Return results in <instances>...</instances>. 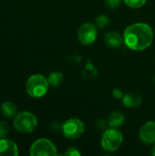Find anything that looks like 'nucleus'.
<instances>
[{"label": "nucleus", "instance_id": "nucleus-1", "mask_svg": "<svg viewBox=\"0 0 155 156\" xmlns=\"http://www.w3.org/2000/svg\"><path fill=\"white\" fill-rule=\"evenodd\" d=\"M153 28L146 23H134L128 26L123 33V41L132 50L139 51L148 48L153 41Z\"/></svg>", "mask_w": 155, "mask_h": 156}, {"label": "nucleus", "instance_id": "nucleus-17", "mask_svg": "<svg viewBox=\"0 0 155 156\" xmlns=\"http://www.w3.org/2000/svg\"><path fill=\"white\" fill-rule=\"evenodd\" d=\"M9 133V125L5 122H0V139L5 138Z\"/></svg>", "mask_w": 155, "mask_h": 156}, {"label": "nucleus", "instance_id": "nucleus-13", "mask_svg": "<svg viewBox=\"0 0 155 156\" xmlns=\"http://www.w3.org/2000/svg\"><path fill=\"white\" fill-rule=\"evenodd\" d=\"M16 111H17V108H16V104L12 101H5L1 105L2 115L5 116L7 118L15 116L16 114Z\"/></svg>", "mask_w": 155, "mask_h": 156}, {"label": "nucleus", "instance_id": "nucleus-6", "mask_svg": "<svg viewBox=\"0 0 155 156\" xmlns=\"http://www.w3.org/2000/svg\"><path fill=\"white\" fill-rule=\"evenodd\" d=\"M85 132L84 122L78 118L67 120L62 125V133L69 139H78Z\"/></svg>", "mask_w": 155, "mask_h": 156}, {"label": "nucleus", "instance_id": "nucleus-14", "mask_svg": "<svg viewBox=\"0 0 155 156\" xmlns=\"http://www.w3.org/2000/svg\"><path fill=\"white\" fill-rule=\"evenodd\" d=\"M48 84L49 86H52V87H58L60 86L63 81H64V77H63V74L61 72H58V71H54V72H51L48 77Z\"/></svg>", "mask_w": 155, "mask_h": 156}, {"label": "nucleus", "instance_id": "nucleus-21", "mask_svg": "<svg viewBox=\"0 0 155 156\" xmlns=\"http://www.w3.org/2000/svg\"><path fill=\"white\" fill-rule=\"evenodd\" d=\"M153 144H154V145H153V148H152V154L155 156V143Z\"/></svg>", "mask_w": 155, "mask_h": 156}, {"label": "nucleus", "instance_id": "nucleus-12", "mask_svg": "<svg viewBox=\"0 0 155 156\" xmlns=\"http://www.w3.org/2000/svg\"><path fill=\"white\" fill-rule=\"evenodd\" d=\"M125 122V116L121 112H113L108 118V123L112 128L121 127Z\"/></svg>", "mask_w": 155, "mask_h": 156}, {"label": "nucleus", "instance_id": "nucleus-9", "mask_svg": "<svg viewBox=\"0 0 155 156\" xmlns=\"http://www.w3.org/2000/svg\"><path fill=\"white\" fill-rule=\"evenodd\" d=\"M19 154L17 145L11 140L0 139V156H17Z\"/></svg>", "mask_w": 155, "mask_h": 156}, {"label": "nucleus", "instance_id": "nucleus-18", "mask_svg": "<svg viewBox=\"0 0 155 156\" xmlns=\"http://www.w3.org/2000/svg\"><path fill=\"white\" fill-rule=\"evenodd\" d=\"M122 3V0H105V4L110 8H116Z\"/></svg>", "mask_w": 155, "mask_h": 156}, {"label": "nucleus", "instance_id": "nucleus-20", "mask_svg": "<svg viewBox=\"0 0 155 156\" xmlns=\"http://www.w3.org/2000/svg\"><path fill=\"white\" fill-rule=\"evenodd\" d=\"M112 96L115 99H122L124 94H123V92L120 89H114L113 91H112Z\"/></svg>", "mask_w": 155, "mask_h": 156}, {"label": "nucleus", "instance_id": "nucleus-15", "mask_svg": "<svg viewBox=\"0 0 155 156\" xmlns=\"http://www.w3.org/2000/svg\"><path fill=\"white\" fill-rule=\"evenodd\" d=\"M124 2L132 8H140L145 5L147 0H124Z\"/></svg>", "mask_w": 155, "mask_h": 156}, {"label": "nucleus", "instance_id": "nucleus-4", "mask_svg": "<svg viewBox=\"0 0 155 156\" xmlns=\"http://www.w3.org/2000/svg\"><path fill=\"white\" fill-rule=\"evenodd\" d=\"M37 126V117L29 112H20L16 114L14 119V127L19 133H31Z\"/></svg>", "mask_w": 155, "mask_h": 156}, {"label": "nucleus", "instance_id": "nucleus-5", "mask_svg": "<svg viewBox=\"0 0 155 156\" xmlns=\"http://www.w3.org/2000/svg\"><path fill=\"white\" fill-rule=\"evenodd\" d=\"M29 154L31 156H55L58 152L55 144L50 140L40 138L32 144Z\"/></svg>", "mask_w": 155, "mask_h": 156}, {"label": "nucleus", "instance_id": "nucleus-16", "mask_svg": "<svg viewBox=\"0 0 155 156\" xmlns=\"http://www.w3.org/2000/svg\"><path fill=\"white\" fill-rule=\"evenodd\" d=\"M110 22V19L107 16L105 15H100L96 18V24L99 27H105Z\"/></svg>", "mask_w": 155, "mask_h": 156}, {"label": "nucleus", "instance_id": "nucleus-11", "mask_svg": "<svg viewBox=\"0 0 155 156\" xmlns=\"http://www.w3.org/2000/svg\"><path fill=\"white\" fill-rule=\"evenodd\" d=\"M105 42L110 48H116L121 47L124 41H123V37L119 33L112 31V32H109L105 36Z\"/></svg>", "mask_w": 155, "mask_h": 156}, {"label": "nucleus", "instance_id": "nucleus-10", "mask_svg": "<svg viewBox=\"0 0 155 156\" xmlns=\"http://www.w3.org/2000/svg\"><path fill=\"white\" fill-rule=\"evenodd\" d=\"M122 100L123 105L127 108H137L142 104V97L136 93H127Z\"/></svg>", "mask_w": 155, "mask_h": 156}, {"label": "nucleus", "instance_id": "nucleus-3", "mask_svg": "<svg viewBox=\"0 0 155 156\" xmlns=\"http://www.w3.org/2000/svg\"><path fill=\"white\" fill-rule=\"evenodd\" d=\"M123 142V135L118 128H110L106 130L100 139V144L104 151L106 152H115L118 151Z\"/></svg>", "mask_w": 155, "mask_h": 156}, {"label": "nucleus", "instance_id": "nucleus-19", "mask_svg": "<svg viewBox=\"0 0 155 156\" xmlns=\"http://www.w3.org/2000/svg\"><path fill=\"white\" fill-rule=\"evenodd\" d=\"M81 154H80V152L77 149V148H75V147H70L66 153H65V155H68V156H79Z\"/></svg>", "mask_w": 155, "mask_h": 156}, {"label": "nucleus", "instance_id": "nucleus-7", "mask_svg": "<svg viewBox=\"0 0 155 156\" xmlns=\"http://www.w3.org/2000/svg\"><path fill=\"white\" fill-rule=\"evenodd\" d=\"M98 36L97 28L92 23H84L80 26L78 31V38L83 45L92 44Z\"/></svg>", "mask_w": 155, "mask_h": 156}, {"label": "nucleus", "instance_id": "nucleus-2", "mask_svg": "<svg viewBox=\"0 0 155 156\" xmlns=\"http://www.w3.org/2000/svg\"><path fill=\"white\" fill-rule=\"evenodd\" d=\"M48 81L41 74H34L30 76L26 82V90L32 98H41L48 90Z\"/></svg>", "mask_w": 155, "mask_h": 156}, {"label": "nucleus", "instance_id": "nucleus-8", "mask_svg": "<svg viewBox=\"0 0 155 156\" xmlns=\"http://www.w3.org/2000/svg\"><path fill=\"white\" fill-rule=\"evenodd\" d=\"M140 139L147 144H153L155 143V122H145L139 131Z\"/></svg>", "mask_w": 155, "mask_h": 156}]
</instances>
